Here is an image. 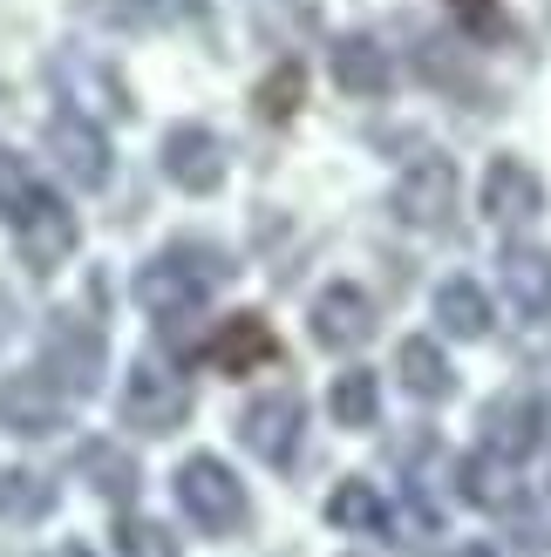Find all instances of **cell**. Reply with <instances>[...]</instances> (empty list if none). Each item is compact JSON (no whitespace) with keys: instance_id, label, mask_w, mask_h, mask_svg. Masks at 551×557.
I'll return each instance as SVG.
<instances>
[{"instance_id":"obj_10","label":"cell","mask_w":551,"mask_h":557,"mask_svg":"<svg viewBox=\"0 0 551 557\" xmlns=\"http://www.w3.org/2000/svg\"><path fill=\"white\" fill-rule=\"evenodd\" d=\"M54 89H62L82 116H130V89H123V75L109 69V62H89V54H54Z\"/></svg>"},{"instance_id":"obj_15","label":"cell","mask_w":551,"mask_h":557,"mask_svg":"<svg viewBox=\"0 0 551 557\" xmlns=\"http://www.w3.org/2000/svg\"><path fill=\"white\" fill-rule=\"evenodd\" d=\"M368 333H375V306H368L362 286H327V293L314 299V341H320V347L347 354V347H362Z\"/></svg>"},{"instance_id":"obj_23","label":"cell","mask_w":551,"mask_h":557,"mask_svg":"<svg viewBox=\"0 0 551 557\" xmlns=\"http://www.w3.org/2000/svg\"><path fill=\"white\" fill-rule=\"evenodd\" d=\"M54 510V483L35 469H0V523H35Z\"/></svg>"},{"instance_id":"obj_20","label":"cell","mask_w":551,"mask_h":557,"mask_svg":"<svg viewBox=\"0 0 551 557\" xmlns=\"http://www.w3.org/2000/svg\"><path fill=\"white\" fill-rule=\"evenodd\" d=\"M402 387L416 401H450L456 395V368H450V354L436 347V341H402Z\"/></svg>"},{"instance_id":"obj_12","label":"cell","mask_w":551,"mask_h":557,"mask_svg":"<svg viewBox=\"0 0 551 557\" xmlns=\"http://www.w3.org/2000/svg\"><path fill=\"white\" fill-rule=\"evenodd\" d=\"M544 211V184H538V171H525L517 157H498L483 171V218L490 225H531V218Z\"/></svg>"},{"instance_id":"obj_2","label":"cell","mask_w":551,"mask_h":557,"mask_svg":"<svg viewBox=\"0 0 551 557\" xmlns=\"http://www.w3.org/2000/svg\"><path fill=\"white\" fill-rule=\"evenodd\" d=\"M177 510L198 523L205 537H232V531H245V517H253L245 483L232 476L225 462H211V456H191L177 469Z\"/></svg>"},{"instance_id":"obj_30","label":"cell","mask_w":551,"mask_h":557,"mask_svg":"<svg viewBox=\"0 0 551 557\" xmlns=\"http://www.w3.org/2000/svg\"><path fill=\"white\" fill-rule=\"evenodd\" d=\"M456 8H490V0H456Z\"/></svg>"},{"instance_id":"obj_9","label":"cell","mask_w":551,"mask_h":557,"mask_svg":"<svg viewBox=\"0 0 551 557\" xmlns=\"http://www.w3.org/2000/svg\"><path fill=\"white\" fill-rule=\"evenodd\" d=\"M538 442H544V401L531 395V387H504V395L483 408V449L525 462Z\"/></svg>"},{"instance_id":"obj_21","label":"cell","mask_w":551,"mask_h":557,"mask_svg":"<svg viewBox=\"0 0 551 557\" xmlns=\"http://www.w3.org/2000/svg\"><path fill=\"white\" fill-rule=\"evenodd\" d=\"M75 469H82V483H89L96 496H109V504H130L136 496V462L117 449V442H82Z\"/></svg>"},{"instance_id":"obj_13","label":"cell","mask_w":551,"mask_h":557,"mask_svg":"<svg viewBox=\"0 0 551 557\" xmlns=\"http://www.w3.org/2000/svg\"><path fill=\"white\" fill-rule=\"evenodd\" d=\"M8 232H14L21 259L35 265V272H54V265H62V259L75 252V211H69L62 198H54V190H48V198H41L35 211H27V218H21V225H8Z\"/></svg>"},{"instance_id":"obj_8","label":"cell","mask_w":551,"mask_h":557,"mask_svg":"<svg viewBox=\"0 0 551 557\" xmlns=\"http://www.w3.org/2000/svg\"><path fill=\"white\" fill-rule=\"evenodd\" d=\"M299 435H307V408H299V395H259L238 414V442L259 462H293Z\"/></svg>"},{"instance_id":"obj_26","label":"cell","mask_w":551,"mask_h":557,"mask_svg":"<svg viewBox=\"0 0 551 557\" xmlns=\"http://www.w3.org/2000/svg\"><path fill=\"white\" fill-rule=\"evenodd\" d=\"M375 414H381L375 374H368V368H362V374H341V381H334V422H341V429H375Z\"/></svg>"},{"instance_id":"obj_7","label":"cell","mask_w":551,"mask_h":557,"mask_svg":"<svg viewBox=\"0 0 551 557\" xmlns=\"http://www.w3.org/2000/svg\"><path fill=\"white\" fill-rule=\"evenodd\" d=\"M69 422V395L54 387L41 368H27V374H8L0 381V429H14L27 442H41Z\"/></svg>"},{"instance_id":"obj_1","label":"cell","mask_w":551,"mask_h":557,"mask_svg":"<svg viewBox=\"0 0 551 557\" xmlns=\"http://www.w3.org/2000/svg\"><path fill=\"white\" fill-rule=\"evenodd\" d=\"M225 278H232V259L218 252V245L184 238V245H163V252L136 272V299H144V313H157V320H191Z\"/></svg>"},{"instance_id":"obj_4","label":"cell","mask_w":551,"mask_h":557,"mask_svg":"<svg viewBox=\"0 0 551 557\" xmlns=\"http://www.w3.org/2000/svg\"><path fill=\"white\" fill-rule=\"evenodd\" d=\"M41 374L62 387V395H96V381H102V333L89 320H75V313H54L48 333H41Z\"/></svg>"},{"instance_id":"obj_19","label":"cell","mask_w":551,"mask_h":557,"mask_svg":"<svg viewBox=\"0 0 551 557\" xmlns=\"http://www.w3.org/2000/svg\"><path fill=\"white\" fill-rule=\"evenodd\" d=\"M205 14V0H82V21H102V27H171Z\"/></svg>"},{"instance_id":"obj_16","label":"cell","mask_w":551,"mask_h":557,"mask_svg":"<svg viewBox=\"0 0 551 557\" xmlns=\"http://www.w3.org/2000/svg\"><path fill=\"white\" fill-rule=\"evenodd\" d=\"M517 490H525V483H517V462L498 456V449H477V456L456 462V496L477 504V510H511Z\"/></svg>"},{"instance_id":"obj_14","label":"cell","mask_w":551,"mask_h":557,"mask_svg":"<svg viewBox=\"0 0 551 557\" xmlns=\"http://www.w3.org/2000/svg\"><path fill=\"white\" fill-rule=\"evenodd\" d=\"M272 354H280V341H272V326L253 320V313H232V320L198 347V360H211L218 374H253V368H266Z\"/></svg>"},{"instance_id":"obj_17","label":"cell","mask_w":551,"mask_h":557,"mask_svg":"<svg viewBox=\"0 0 551 557\" xmlns=\"http://www.w3.org/2000/svg\"><path fill=\"white\" fill-rule=\"evenodd\" d=\"M504 299L517 306V320H551V252L538 245H511L504 252Z\"/></svg>"},{"instance_id":"obj_28","label":"cell","mask_w":551,"mask_h":557,"mask_svg":"<svg viewBox=\"0 0 551 557\" xmlns=\"http://www.w3.org/2000/svg\"><path fill=\"white\" fill-rule=\"evenodd\" d=\"M48 557H96V550H89V544H54Z\"/></svg>"},{"instance_id":"obj_11","label":"cell","mask_w":551,"mask_h":557,"mask_svg":"<svg viewBox=\"0 0 551 557\" xmlns=\"http://www.w3.org/2000/svg\"><path fill=\"white\" fill-rule=\"evenodd\" d=\"M163 177L177 190H218L225 184V144L205 123H177L163 136Z\"/></svg>"},{"instance_id":"obj_27","label":"cell","mask_w":551,"mask_h":557,"mask_svg":"<svg viewBox=\"0 0 551 557\" xmlns=\"http://www.w3.org/2000/svg\"><path fill=\"white\" fill-rule=\"evenodd\" d=\"M117 550L123 557H177V537L163 531V523H150V517H130L117 531Z\"/></svg>"},{"instance_id":"obj_6","label":"cell","mask_w":551,"mask_h":557,"mask_svg":"<svg viewBox=\"0 0 551 557\" xmlns=\"http://www.w3.org/2000/svg\"><path fill=\"white\" fill-rule=\"evenodd\" d=\"M48 157L75 190H102L109 184V144H102L96 116H82V109H62V116L48 123Z\"/></svg>"},{"instance_id":"obj_18","label":"cell","mask_w":551,"mask_h":557,"mask_svg":"<svg viewBox=\"0 0 551 557\" xmlns=\"http://www.w3.org/2000/svg\"><path fill=\"white\" fill-rule=\"evenodd\" d=\"M334 82L347 96H389V82H395V69H389V48L381 41H368V35H347L341 48H334Z\"/></svg>"},{"instance_id":"obj_5","label":"cell","mask_w":551,"mask_h":557,"mask_svg":"<svg viewBox=\"0 0 551 557\" xmlns=\"http://www.w3.org/2000/svg\"><path fill=\"white\" fill-rule=\"evenodd\" d=\"M184 414H191V387L163 360H136L130 381H123V422L144 429V435H171Z\"/></svg>"},{"instance_id":"obj_25","label":"cell","mask_w":551,"mask_h":557,"mask_svg":"<svg viewBox=\"0 0 551 557\" xmlns=\"http://www.w3.org/2000/svg\"><path fill=\"white\" fill-rule=\"evenodd\" d=\"M41 198H48V184L35 177V163L14 157V150H0V218H8V225H21V218L35 211Z\"/></svg>"},{"instance_id":"obj_29","label":"cell","mask_w":551,"mask_h":557,"mask_svg":"<svg viewBox=\"0 0 551 557\" xmlns=\"http://www.w3.org/2000/svg\"><path fill=\"white\" fill-rule=\"evenodd\" d=\"M456 557H490V550H483V544H470V550H456Z\"/></svg>"},{"instance_id":"obj_3","label":"cell","mask_w":551,"mask_h":557,"mask_svg":"<svg viewBox=\"0 0 551 557\" xmlns=\"http://www.w3.org/2000/svg\"><path fill=\"white\" fill-rule=\"evenodd\" d=\"M456 198H463V177L450 157H416L408 171L395 177V218L416 232H450L456 225Z\"/></svg>"},{"instance_id":"obj_24","label":"cell","mask_w":551,"mask_h":557,"mask_svg":"<svg viewBox=\"0 0 551 557\" xmlns=\"http://www.w3.org/2000/svg\"><path fill=\"white\" fill-rule=\"evenodd\" d=\"M327 517L341 523V531H362V537H389V504H381L375 483H341Z\"/></svg>"},{"instance_id":"obj_22","label":"cell","mask_w":551,"mask_h":557,"mask_svg":"<svg viewBox=\"0 0 551 557\" xmlns=\"http://www.w3.org/2000/svg\"><path fill=\"white\" fill-rule=\"evenodd\" d=\"M436 320H443V333H456V341H483L490 333V293L477 278H450V286L436 293Z\"/></svg>"}]
</instances>
